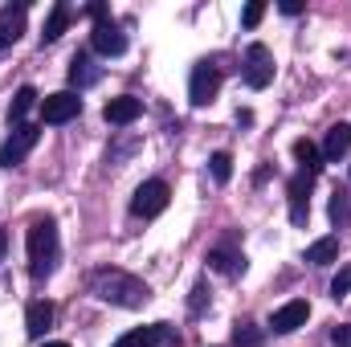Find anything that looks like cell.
Wrapping results in <instances>:
<instances>
[{
    "label": "cell",
    "instance_id": "cell-15",
    "mask_svg": "<svg viewBox=\"0 0 351 347\" xmlns=\"http://www.w3.org/2000/svg\"><path fill=\"white\" fill-rule=\"evenodd\" d=\"M66 25H70V4H53L49 8V16H45V33H41V41H58L62 33H66Z\"/></svg>",
    "mask_w": 351,
    "mask_h": 347
},
{
    "label": "cell",
    "instance_id": "cell-20",
    "mask_svg": "<svg viewBox=\"0 0 351 347\" xmlns=\"http://www.w3.org/2000/svg\"><path fill=\"white\" fill-rule=\"evenodd\" d=\"M294 156H298L302 172H319V160H323V152H319L311 139H298V143H294Z\"/></svg>",
    "mask_w": 351,
    "mask_h": 347
},
{
    "label": "cell",
    "instance_id": "cell-17",
    "mask_svg": "<svg viewBox=\"0 0 351 347\" xmlns=\"http://www.w3.org/2000/svg\"><path fill=\"white\" fill-rule=\"evenodd\" d=\"M33 106H37V90L21 86V90H16V98H12V106H8V123H12V127H21V119H25Z\"/></svg>",
    "mask_w": 351,
    "mask_h": 347
},
{
    "label": "cell",
    "instance_id": "cell-26",
    "mask_svg": "<svg viewBox=\"0 0 351 347\" xmlns=\"http://www.w3.org/2000/svg\"><path fill=\"white\" fill-rule=\"evenodd\" d=\"M348 290H351V261L339 270V274H335V282H331V294H335V298H343Z\"/></svg>",
    "mask_w": 351,
    "mask_h": 347
},
{
    "label": "cell",
    "instance_id": "cell-21",
    "mask_svg": "<svg viewBox=\"0 0 351 347\" xmlns=\"http://www.w3.org/2000/svg\"><path fill=\"white\" fill-rule=\"evenodd\" d=\"M160 344V327H143V331H131V335H123L114 347H156Z\"/></svg>",
    "mask_w": 351,
    "mask_h": 347
},
{
    "label": "cell",
    "instance_id": "cell-1",
    "mask_svg": "<svg viewBox=\"0 0 351 347\" xmlns=\"http://www.w3.org/2000/svg\"><path fill=\"white\" fill-rule=\"evenodd\" d=\"M90 290H94L102 302L127 307V311H135V307H143V302L152 298V290H147L143 278H135V274H127V270H114V265L94 270V274H90Z\"/></svg>",
    "mask_w": 351,
    "mask_h": 347
},
{
    "label": "cell",
    "instance_id": "cell-10",
    "mask_svg": "<svg viewBox=\"0 0 351 347\" xmlns=\"http://www.w3.org/2000/svg\"><path fill=\"white\" fill-rule=\"evenodd\" d=\"M306 319H311V302H302V298H294V302H286V307H278V311H274V319H269V327H274L278 335H290V331H298V327H306Z\"/></svg>",
    "mask_w": 351,
    "mask_h": 347
},
{
    "label": "cell",
    "instance_id": "cell-23",
    "mask_svg": "<svg viewBox=\"0 0 351 347\" xmlns=\"http://www.w3.org/2000/svg\"><path fill=\"white\" fill-rule=\"evenodd\" d=\"M233 344H237V347H262V331H258V327H250V323H237Z\"/></svg>",
    "mask_w": 351,
    "mask_h": 347
},
{
    "label": "cell",
    "instance_id": "cell-25",
    "mask_svg": "<svg viewBox=\"0 0 351 347\" xmlns=\"http://www.w3.org/2000/svg\"><path fill=\"white\" fill-rule=\"evenodd\" d=\"M262 16H265V4H262V0H250V4H245V12H241V25H245V29H258V25H262Z\"/></svg>",
    "mask_w": 351,
    "mask_h": 347
},
{
    "label": "cell",
    "instance_id": "cell-6",
    "mask_svg": "<svg viewBox=\"0 0 351 347\" xmlns=\"http://www.w3.org/2000/svg\"><path fill=\"white\" fill-rule=\"evenodd\" d=\"M241 70H245V82L254 90H265L274 82V53L265 49L262 41H254V45L245 49V66H241Z\"/></svg>",
    "mask_w": 351,
    "mask_h": 347
},
{
    "label": "cell",
    "instance_id": "cell-7",
    "mask_svg": "<svg viewBox=\"0 0 351 347\" xmlns=\"http://www.w3.org/2000/svg\"><path fill=\"white\" fill-rule=\"evenodd\" d=\"M217 90H221V70L208 66V62H200V66L192 70V82H188V98H192V106H208V102L217 98Z\"/></svg>",
    "mask_w": 351,
    "mask_h": 347
},
{
    "label": "cell",
    "instance_id": "cell-18",
    "mask_svg": "<svg viewBox=\"0 0 351 347\" xmlns=\"http://www.w3.org/2000/svg\"><path fill=\"white\" fill-rule=\"evenodd\" d=\"M208 265H213L217 274H241V270H245V258L233 254V250H213V254H208Z\"/></svg>",
    "mask_w": 351,
    "mask_h": 347
},
{
    "label": "cell",
    "instance_id": "cell-3",
    "mask_svg": "<svg viewBox=\"0 0 351 347\" xmlns=\"http://www.w3.org/2000/svg\"><path fill=\"white\" fill-rule=\"evenodd\" d=\"M168 184L164 180H147V184H139L135 188V200H131V213L135 217H143V221H152V217H160L164 208H168Z\"/></svg>",
    "mask_w": 351,
    "mask_h": 347
},
{
    "label": "cell",
    "instance_id": "cell-14",
    "mask_svg": "<svg viewBox=\"0 0 351 347\" xmlns=\"http://www.w3.org/2000/svg\"><path fill=\"white\" fill-rule=\"evenodd\" d=\"M49 327H53V302H45V298L29 302V311H25V331L37 339V335H45Z\"/></svg>",
    "mask_w": 351,
    "mask_h": 347
},
{
    "label": "cell",
    "instance_id": "cell-2",
    "mask_svg": "<svg viewBox=\"0 0 351 347\" xmlns=\"http://www.w3.org/2000/svg\"><path fill=\"white\" fill-rule=\"evenodd\" d=\"M62 258V241H58V225L49 217H37L29 225V274L41 282L53 274V265Z\"/></svg>",
    "mask_w": 351,
    "mask_h": 347
},
{
    "label": "cell",
    "instance_id": "cell-12",
    "mask_svg": "<svg viewBox=\"0 0 351 347\" xmlns=\"http://www.w3.org/2000/svg\"><path fill=\"white\" fill-rule=\"evenodd\" d=\"M25 12H29V4H4L0 8V49L25 33Z\"/></svg>",
    "mask_w": 351,
    "mask_h": 347
},
{
    "label": "cell",
    "instance_id": "cell-30",
    "mask_svg": "<svg viewBox=\"0 0 351 347\" xmlns=\"http://www.w3.org/2000/svg\"><path fill=\"white\" fill-rule=\"evenodd\" d=\"M45 347H70V344H45Z\"/></svg>",
    "mask_w": 351,
    "mask_h": 347
},
{
    "label": "cell",
    "instance_id": "cell-29",
    "mask_svg": "<svg viewBox=\"0 0 351 347\" xmlns=\"http://www.w3.org/2000/svg\"><path fill=\"white\" fill-rule=\"evenodd\" d=\"M4 254H8V233L0 229V261H4Z\"/></svg>",
    "mask_w": 351,
    "mask_h": 347
},
{
    "label": "cell",
    "instance_id": "cell-24",
    "mask_svg": "<svg viewBox=\"0 0 351 347\" xmlns=\"http://www.w3.org/2000/svg\"><path fill=\"white\" fill-rule=\"evenodd\" d=\"M348 217H351V196H348V192H335V200H331V221H335V225H343Z\"/></svg>",
    "mask_w": 351,
    "mask_h": 347
},
{
    "label": "cell",
    "instance_id": "cell-28",
    "mask_svg": "<svg viewBox=\"0 0 351 347\" xmlns=\"http://www.w3.org/2000/svg\"><path fill=\"white\" fill-rule=\"evenodd\" d=\"M282 12H286V16H298V12H302V4H298V0H282Z\"/></svg>",
    "mask_w": 351,
    "mask_h": 347
},
{
    "label": "cell",
    "instance_id": "cell-11",
    "mask_svg": "<svg viewBox=\"0 0 351 347\" xmlns=\"http://www.w3.org/2000/svg\"><path fill=\"white\" fill-rule=\"evenodd\" d=\"M143 115V102L135 98V94H119V98H110L106 106H102V119L110 123V127H127V123H135Z\"/></svg>",
    "mask_w": 351,
    "mask_h": 347
},
{
    "label": "cell",
    "instance_id": "cell-27",
    "mask_svg": "<svg viewBox=\"0 0 351 347\" xmlns=\"http://www.w3.org/2000/svg\"><path fill=\"white\" fill-rule=\"evenodd\" d=\"M331 339H335V347H351V327H335Z\"/></svg>",
    "mask_w": 351,
    "mask_h": 347
},
{
    "label": "cell",
    "instance_id": "cell-9",
    "mask_svg": "<svg viewBox=\"0 0 351 347\" xmlns=\"http://www.w3.org/2000/svg\"><path fill=\"white\" fill-rule=\"evenodd\" d=\"M90 41H94V49H98L102 58H119V53H127V37H123V29H119L110 16L94 25V37H90Z\"/></svg>",
    "mask_w": 351,
    "mask_h": 347
},
{
    "label": "cell",
    "instance_id": "cell-16",
    "mask_svg": "<svg viewBox=\"0 0 351 347\" xmlns=\"http://www.w3.org/2000/svg\"><path fill=\"white\" fill-rule=\"evenodd\" d=\"M335 258H339V241L335 237H319L315 246H306V261L311 265H331Z\"/></svg>",
    "mask_w": 351,
    "mask_h": 347
},
{
    "label": "cell",
    "instance_id": "cell-4",
    "mask_svg": "<svg viewBox=\"0 0 351 347\" xmlns=\"http://www.w3.org/2000/svg\"><path fill=\"white\" fill-rule=\"evenodd\" d=\"M37 139H41V127H33V123H21L12 135H8V143L0 147V168H16L33 147H37Z\"/></svg>",
    "mask_w": 351,
    "mask_h": 347
},
{
    "label": "cell",
    "instance_id": "cell-22",
    "mask_svg": "<svg viewBox=\"0 0 351 347\" xmlns=\"http://www.w3.org/2000/svg\"><path fill=\"white\" fill-rule=\"evenodd\" d=\"M208 168H213V180H217V184H229V176H233V156H229V152H217V156L208 160Z\"/></svg>",
    "mask_w": 351,
    "mask_h": 347
},
{
    "label": "cell",
    "instance_id": "cell-13",
    "mask_svg": "<svg viewBox=\"0 0 351 347\" xmlns=\"http://www.w3.org/2000/svg\"><path fill=\"white\" fill-rule=\"evenodd\" d=\"M348 152H351V127L348 123H335V127L327 131V139H323V160H327V164H339Z\"/></svg>",
    "mask_w": 351,
    "mask_h": 347
},
{
    "label": "cell",
    "instance_id": "cell-5",
    "mask_svg": "<svg viewBox=\"0 0 351 347\" xmlns=\"http://www.w3.org/2000/svg\"><path fill=\"white\" fill-rule=\"evenodd\" d=\"M78 115H82V98H78L74 90H58V94L41 98V119L53 123V127H62V123H70V119H78Z\"/></svg>",
    "mask_w": 351,
    "mask_h": 347
},
{
    "label": "cell",
    "instance_id": "cell-19",
    "mask_svg": "<svg viewBox=\"0 0 351 347\" xmlns=\"http://www.w3.org/2000/svg\"><path fill=\"white\" fill-rule=\"evenodd\" d=\"M70 82H74V86H90V82H98V66L90 62L86 53H78V58L70 62Z\"/></svg>",
    "mask_w": 351,
    "mask_h": 347
},
{
    "label": "cell",
    "instance_id": "cell-8",
    "mask_svg": "<svg viewBox=\"0 0 351 347\" xmlns=\"http://www.w3.org/2000/svg\"><path fill=\"white\" fill-rule=\"evenodd\" d=\"M311 188H315V172H298L290 180V221L294 225H306V217H311Z\"/></svg>",
    "mask_w": 351,
    "mask_h": 347
}]
</instances>
